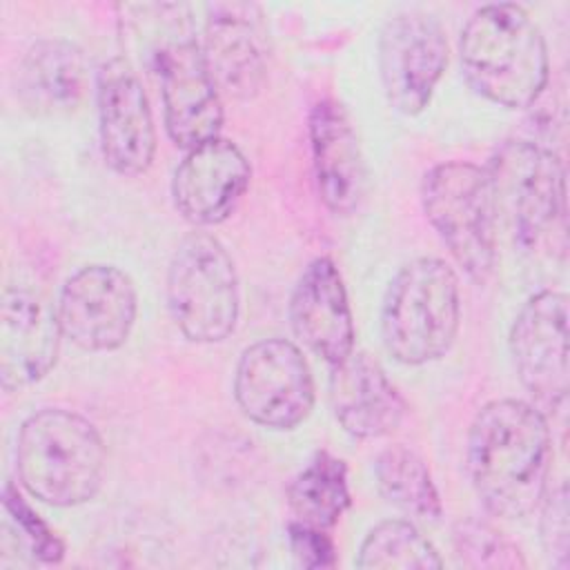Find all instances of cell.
<instances>
[{
    "instance_id": "6da1fadb",
    "label": "cell",
    "mask_w": 570,
    "mask_h": 570,
    "mask_svg": "<svg viewBox=\"0 0 570 570\" xmlns=\"http://www.w3.org/2000/svg\"><path fill=\"white\" fill-rule=\"evenodd\" d=\"M468 474L485 510L501 519L532 514L552 465L548 416L521 399L481 405L468 430Z\"/></svg>"
},
{
    "instance_id": "7a4b0ae2",
    "label": "cell",
    "mask_w": 570,
    "mask_h": 570,
    "mask_svg": "<svg viewBox=\"0 0 570 570\" xmlns=\"http://www.w3.org/2000/svg\"><path fill=\"white\" fill-rule=\"evenodd\" d=\"M459 58L470 87L505 109L532 107L550 80L546 38L517 2L479 7L461 29Z\"/></svg>"
},
{
    "instance_id": "3957f363",
    "label": "cell",
    "mask_w": 570,
    "mask_h": 570,
    "mask_svg": "<svg viewBox=\"0 0 570 570\" xmlns=\"http://www.w3.org/2000/svg\"><path fill=\"white\" fill-rule=\"evenodd\" d=\"M22 488L38 501L73 508L91 501L105 479L107 448L98 428L65 407L29 414L16 439Z\"/></svg>"
},
{
    "instance_id": "277c9868",
    "label": "cell",
    "mask_w": 570,
    "mask_h": 570,
    "mask_svg": "<svg viewBox=\"0 0 570 570\" xmlns=\"http://www.w3.org/2000/svg\"><path fill=\"white\" fill-rule=\"evenodd\" d=\"M461 325L459 276L436 256L405 263L387 283L381 303V338L403 365L443 358Z\"/></svg>"
},
{
    "instance_id": "5b68a950",
    "label": "cell",
    "mask_w": 570,
    "mask_h": 570,
    "mask_svg": "<svg viewBox=\"0 0 570 570\" xmlns=\"http://www.w3.org/2000/svg\"><path fill=\"white\" fill-rule=\"evenodd\" d=\"M421 205L456 265L485 283L499 256V209L485 167L468 160L434 165L423 176Z\"/></svg>"
},
{
    "instance_id": "8992f818",
    "label": "cell",
    "mask_w": 570,
    "mask_h": 570,
    "mask_svg": "<svg viewBox=\"0 0 570 570\" xmlns=\"http://www.w3.org/2000/svg\"><path fill=\"white\" fill-rule=\"evenodd\" d=\"M499 220L521 249L566 238V169L561 158L532 140H505L485 165Z\"/></svg>"
},
{
    "instance_id": "52a82bcc",
    "label": "cell",
    "mask_w": 570,
    "mask_h": 570,
    "mask_svg": "<svg viewBox=\"0 0 570 570\" xmlns=\"http://www.w3.org/2000/svg\"><path fill=\"white\" fill-rule=\"evenodd\" d=\"M167 307L191 343H220L236 330L238 274L216 236L198 229L178 243L167 269Z\"/></svg>"
},
{
    "instance_id": "ba28073f",
    "label": "cell",
    "mask_w": 570,
    "mask_h": 570,
    "mask_svg": "<svg viewBox=\"0 0 570 570\" xmlns=\"http://www.w3.org/2000/svg\"><path fill=\"white\" fill-rule=\"evenodd\" d=\"M234 399L240 412L269 430L301 425L316 399L307 358L287 338H261L243 350L234 372Z\"/></svg>"
},
{
    "instance_id": "9c48e42d",
    "label": "cell",
    "mask_w": 570,
    "mask_h": 570,
    "mask_svg": "<svg viewBox=\"0 0 570 570\" xmlns=\"http://www.w3.org/2000/svg\"><path fill=\"white\" fill-rule=\"evenodd\" d=\"M56 314L62 336L85 352H114L127 343L136 316V285L116 265L94 263L60 287Z\"/></svg>"
},
{
    "instance_id": "30bf717a",
    "label": "cell",
    "mask_w": 570,
    "mask_h": 570,
    "mask_svg": "<svg viewBox=\"0 0 570 570\" xmlns=\"http://www.w3.org/2000/svg\"><path fill=\"white\" fill-rule=\"evenodd\" d=\"M448 67V40L436 18L423 11L392 16L379 33V76L387 102L421 114Z\"/></svg>"
},
{
    "instance_id": "8fae6325",
    "label": "cell",
    "mask_w": 570,
    "mask_h": 570,
    "mask_svg": "<svg viewBox=\"0 0 570 570\" xmlns=\"http://www.w3.org/2000/svg\"><path fill=\"white\" fill-rule=\"evenodd\" d=\"M521 385L539 410H561L568 401V296L543 289L517 312L508 336Z\"/></svg>"
},
{
    "instance_id": "7c38bea8",
    "label": "cell",
    "mask_w": 570,
    "mask_h": 570,
    "mask_svg": "<svg viewBox=\"0 0 570 570\" xmlns=\"http://www.w3.org/2000/svg\"><path fill=\"white\" fill-rule=\"evenodd\" d=\"M163 96L167 136L180 149L220 136L223 96L205 65L200 42L191 33L165 40L154 51Z\"/></svg>"
},
{
    "instance_id": "4fadbf2b",
    "label": "cell",
    "mask_w": 570,
    "mask_h": 570,
    "mask_svg": "<svg viewBox=\"0 0 570 570\" xmlns=\"http://www.w3.org/2000/svg\"><path fill=\"white\" fill-rule=\"evenodd\" d=\"M100 151L120 176L145 174L156 156V127L145 87L122 56L107 60L96 80Z\"/></svg>"
},
{
    "instance_id": "5bb4252c",
    "label": "cell",
    "mask_w": 570,
    "mask_h": 570,
    "mask_svg": "<svg viewBox=\"0 0 570 570\" xmlns=\"http://www.w3.org/2000/svg\"><path fill=\"white\" fill-rule=\"evenodd\" d=\"M200 51L220 91L232 100L254 98L267 80L269 31L254 2H216L207 7Z\"/></svg>"
},
{
    "instance_id": "9a60e30c",
    "label": "cell",
    "mask_w": 570,
    "mask_h": 570,
    "mask_svg": "<svg viewBox=\"0 0 570 570\" xmlns=\"http://www.w3.org/2000/svg\"><path fill=\"white\" fill-rule=\"evenodd\" d=\"M252 178L249 160L229 138L187 149L171 178L176 212L196 227L225 223L240 205Z\"/></svg>"
},
{
    "instance_id": "2e32d148",
    "label": "cell",
    "mask_w": 570,
    "mask_h": 570,
    "mask_svg": "<svg viewBox=\"0 0 570 570\" xmlns=\"http://www.w3.org/2000/svg\"><path fill=\"white\" fill-rule=\"evenodd\" d=\"M62 330L42 296L7 287L0 305V383L7 392H20L42 381L56 365Z\"/></svg>"
},
{
    "instance_id": "e0dca14e",
    "label": "cell",
    "mask_w": 570,
    "mask_h": 570,
    "mask_svg": "<svg viewBox=\"0 0 570 570\" xmlns=\"http://www.w3.org/2000/svg\"><path fill=\"white\" fill-rule=\"evenodd\" d=\"M289 325L296 338L330 365L354 352L356 332L347 292L330 256H316L298 276L289 296Z\"/></svg>"
},
{
    "instance_id": "ac0fdd59",
    "label": "cell",
    "mask_w": 570,
    "mask_h": 570,
    "mask_svg": "<svg viewBox=\"0 0 570 570\" xmlns=\"http://www.w3.org/2000/svg\"><path fill=\"white\" fill-rule=\"evenodd\" d=\"M307 134L323 205L336 216L354 214L365 194V165L345 107L332 98L316 102L309 111Z\"/></svg>"
},
{
    "instance_id": "d6986e66",
    "label": "cell",
    "mask_w": 570,
    "mask_h": 570,
    "mask_svg": "<svg viewBox=\"0 0 570 570\" xmlns=\"http://www.w3.org/2000/svg\"><path fill=\"white\" fill-rule=\"evenodd\" d=\"M330 405L354 439H381L405 419L407 403L385 370L365 352H352L330 372Z\"/></svg>"
},
{
    "instance_id": "ffe728a7",
    "label": "cell",
    "mask_w": 570,
    "mask_h": 570,
    "mask_svg": "<svg viewBox=\"0 0 570 570\" xmlns=\"http://www.w3.org/2000/svg\"><path fill=\"white\" fill-rule=\"evenodd\" d=\"M89 87L85 51L62 38L33 42L16 73V96L24 111L40 118L67 116L80 107Z\"/></svg>"
},
{
    "instance_id": "44dd1931",
    "label": "cell",
    "mask_w": 570,
    "mask_h": 570,
    "mask_svg": "<svg viewBox=\"0 0 570 570\" xmlns=\"http://www.w3.org/2000/svg\"><path fill=\"white\" fill-rule=\"evenodd\" d=\"M287 505L296 521L330 530L350 508L347 465L321 450L287 483Z\"/></svg>"
},
{
    "instance_id": "7402d4cb",
    "label": "cell",
    "mask_w": 570,
    "mask_h": 570,
    "mask_svg": "<svg viewBox=\"0 0 570 570\" xmlns=\"http://www.w3.org/2000/svg\"><path fill=\"white\" fill-rule=\"evenodd\" d=\"M379 492L387 503L407 517L439 521L443 514L441 497L428 463L410 448L396 443L385 448L374 463Z\"/></svg>"
},
{
    "instance_id": "603a6c76",
    "label": "cell",
    "mask_w": 570,
    "mask_h": 570,
    "mask_svg": "<svg viewBox=\"0 0 570 570\" xmlns=\"http://www.w3.org/2000/svg\"><path fill=\"white\" fill-rule=\"evenodd\" d=\"M356 566L363 570H436L443 561L412 521L387 519L365 534Z\"/></svg>"
},
{
    "instance_id": "cb8c5ba5",
    "label": "cell",
    "mask_w": 570,
    "mask_h": 570,
    "mask_svg": "<svg viewBox=\"0 0 570 570\" xmlns=\"http://www.w3.org/2000/svg\"><path fill=\"white\" fill-rule=\"evenodd\" d=\"M454 557L463 568L474 570H519L528 561L517 543L481 519H463L452 530Z\"/></svg>"
},
{
    "instance_id": "d4e9b609",
    "label": "cell",
    "mask_w": 570,
    "mask_h": 570,
    "mask_svg": "<svg viewBox=\"0 0 570 570\" xmlns=\"http://www.w3.org/2000/svg\"><path fill=\"white\" fill-rule=\"evenodd\" d=\"M2 530L16 537V546L42 563H58L65 557L62 539L33 512L22 494L7 483L2 490Z\"/></svg>"
},
{
    "instance_id": "484cf974",
    "label": "cell",
    "mask_w": 570,
    "mask_h": 570,
    "mask_svg": "<svg viewBox=\"0 0 570 570\" xmlns=\"http://www.w3.org/2000/svg\"><path fill=\"white\" fill-rule=\"evenodd\" d=\"M539 539L548 561L559 568L568 570L570 566V508H568V485L559 481L552 485L548 481L546 492L539 501Z\"/></svg>"
},
{
    "instance_id": "4316f807",
    "label": "cell",
    "mask_w": 570,
    "mask_h": 570,
    "mask_svg": "<svg viewBox=\"0 0 570 570\" xmlns=\"http://www.w3.org/2000/svg\"><path fill=\"white\" fill-rule=\"evenodd\" d=\"M289 550L298 566L303 568H334L336 566V546L327 530L301 523L296 519L287 525Z\"/></svg>"
}]
</instances>
